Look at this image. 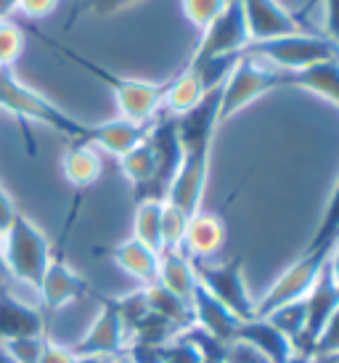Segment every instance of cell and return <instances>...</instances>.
<instances>
[{"instance_id":"18","label":"cell","mask_w":339,"mask_h":363,"mask_svg":"<svg viewBox=\"0 0 339 363\" xmlns=\"http://www.w3.org/2000/svg\"><path fill=\"white\" fill-rule=\"evenodd\" d=\"M239 323V318L230 311H226L210 292H204L201 286H196V292L191 297V326L194 329L210 334V337H215L220 342H230Z\"/></svg>"},{"instance_id":"35","label":"cell","mask_w":339,"mask_h":363,"mask_svg":"<svg viewBox=\"0 0 339 363\" xmlns=\"http://www.w3.org/2000/svg\"><path fill=\"white\" fill-rule=\"evenodd\" d=\"M59 3L61 0H19L16 13L27 16V19H45L59 9Z\"/></svg>"},{"instance_id":"32","label":"cell","mask_w":339,"mask_h":363,"mask_svg":"<svg viewBox=\"0 0 339 363\" xmlns=\"http://www.w3.org/2000/svg\"><path fill=\"white\" fill-rule=\"evenodd\" d=\"M308 355H318V358H339V305L334 308L331 318L326 321V326L321 329L318 337H316V342H313Z\"/></svg>"},{"instance_id":"26","label":"cell","mask_w":339,"mask_h":363,"mask_svg":"<svg viewBox=\"0 0 339 363\" xmlns=\"http://www.w3.org/2000/svg\"><path fill=\"white\" fill-rule=\"evenodd\" d=\"M140 289H143L149 313H154V315H160V318L170 321L175 329H180V332L191 329V305L178 300L175 294H170L165 286H160V284H149V286H140Z\"/></svg>"},{"instance_id":"15","label":"cell","mask_w":339,"mask_h":363,"mask_svg":"<svg viewBox=\"0 0 339 363\" xmlns=\"http://www.w3.org/2000/svg\"><path fill=\"white\" fill-rule=\"evenodd\" d=\"M244 342H250L268 363H297L299 350L287 334L281 332L270 318H250L236 326V334Z\"/></svg>"},{"instance_id":"39","label":"cell","mask_w":339,"mask_h":363,"mask_svg":"<svg viewBox=\"0 0 339 363\" xmlns=\"http://www.w3.org/2000/svg\"><path fill=\"white\" fill-rule=\"evenodd\" d=\"M326 271H329L331 281L337 284V289H339V239L334 244H331L329 260H326Z\"/></svg>"},{"instance_id":"16","label":"cell","mask_w":339,"mask_h":363,"mask_svg":"<svg viewBox=\"0 0 339 363\" xmlns=\"http://www.w3.org/2000/svg\"><path fill=\"white\" fill-rule=\"evenodd\" d=\"M226 239H228V228H226L223 218L215 212L199 210L196 215H191L180 252L194 262H210L226 247Z\"/></svg>"},{"instance_id":"5","label":"cell","mask_w":339,"mask_h":363,"mask_svg":"<svg viewBox=\"0 0 339 363\" xmlns=\"http://www.w3.org/2000/svg\"><path fill=\"white\" fill-rule=\"evenodd\" d=\"M276 88H287L284 72L273 69V67L252 59L247 53H239L233 69L228 72L226 82L220 85V122L230 120L233 114H239L252 101H257Z\"/></svg>"},{"instance_id":"12","label":"cell","mask_w":339,"mask_h":363,"mask_svg":"<svg viewBox=\"0 0 339 363\" xmlns=\"http://www.w3.org/2000/svg\"><path fill=\"white\" fill-rule=\"evenodd\" d=\"M88 292V284L61 255H53L38 284V303L43 311L59 313Z\"/></svg>"},{"instance_id":"14","label":"cell","mask_w":339,"mask_h":363,"mask_svg":"<svg viewBox=\"0 0 339 363\" xmlns=\"http://www.w3.org/2000/svg\"><path fill=\"white\" fill-rule=\"evenodd\" d=\"M175 125H178V138L183 143V152L212 149L215 130L220 125V88L207 91V96L194 109L175 117Z\"/></svg>"},{"instance_id":"30","label":"cell","mask_w":339,"mask_h":363,"mask_svg":"<svg viewBox=\"0 0 339 363\" xmlns=\"http://www.w3.org/2000/svg\"><path fill=\"white\" fill-rule=\"evenodd\" d=\"M189 220V215H183L178 207L165 202V210H162V242H165V250H180L183 247V236H186Z\"/></svg>"},{"instance_id":"38","label":"cell","mask_w":339,"mask_h":363,"mask_svg":"<svg viewBox=\"0 0 339 363\" xmlns=\"http://www.w3.org/2000/svg\"><path fill=\"white\" fill-rule=\"evenodd\" d=\"M19 215V207H16V202H13V196L9 194V189L3 186V181H0V233L6 231L11 225V220Z\"/></svg>"},{"instance_id":"28","label":"cell","mask_w":339,"mask_h":363,"mask_svg":"<svg viewBox=\"0 0 339 363\" xmlns=\"http://www.w3.org/2000/svg\"><path fill=\"white\" fill-rule=\"evenodd\" d=\"M27 48V32L13 19H0V69H13Z\"/></svg>"},{"instance_id":"1","label":"cell","mask_w":339,"mask_h":363,"mask_svg":"<svg viewBox=\"0 0 339 363\" xmlns=\"http://www.w3.org/2000/svg\"><path fill=\"white\" fill-rule=\"evenodd\" d=\"M0 257H3L11 289L16 294H21L19 289H27L38 297V284L53 257V250L40 225L32 223L24 212H19L9 228L0 233Z\"/></svg>"},{"instance_id":"42","label":"cell","mask_w":339,"mask_h":363,"mask_svg":"<svg viewBox=\"0 0 339 363\" xmlns=\"http://www.w3.org/2000/svg\"><path fill=\"white\" fill-rule=\"evenodd\" d=\"M0 289H11V281L6 276V268H3V257H0Z\"/></svg>"},{"instance_id":"37","label":"cell","mask_w":339,"mask_h":363,"mask_svg":"<svg viewBox=\"0 0 339 363\" xmlns=\"http://www.w3.org/2000/svg\"><path fill=\"white\" fill-rule=\"evenodd\" d=\"M38 363H74V353H72V347H67V345L45 340V347H43V355Z\"/></svg>"},{"instance_id":"41","label":"cell","mask_w":339,"mask_h":363,"mask_svg":"<svg viewBox=\"0 0 339 363\" xmlns=\"http://www.w3.org/2000/svg\"><path fill=\"white\" fill-rule=\"evenodd\" d=\"M19 0H0V19H11V13H16Z\"/></svg>"},{"instance_id":"29","label":"cell","mask_w":339,"mask_h":363,"mask_svg":"<svg viewBox=\"0 0 339 363\" xmlns=\"http://www.w3.org/2000/svg\"><path fill=\"white\" fill-rule=\"evenodd\" d=\"M228 6H230V0H180L183 16H186L196 30H207Z\"/></svg>"},{"instance_id":"19","label":"cell","mask_w":339,"mask_h":363,"mask_svg":"<svg viewBox=\"0 0 339 363\" xmlns=\"http://www.w3.org/2000/svg\"><path fill=\"white\" fill-rule=\"evenodd\" d=\"M146 130L149 125H135L130 120H122V117H114L109 122H99V125H90L88 141L90 146H96L99 152H106L111 157H125V154L138 146L143 138H146Z\"/></svg>"},{"instance_id":"33","label":"cell","mask_w":339,"mask_h":363,"mask_svg":"<svg viewBox=\"0 0 339 363\" xmlns=\"http://www.w3.org/2000/svg\"><path fill=\"white\" fill-rule=\"evenodd\" d=\"M162 363H201V353H199V347L180 332L172 342L165 345Z\"/></svg>"},{"instance_id":"7","label":"cell","mask_w":339,"mask_h":363,"mask_svg":"<svg viewBox=\"0 0 339 363\" xmlns=\"http://www.w3.org/2000/svg\"><path fill=\"white\" fill-rule=\"evenodd\" d=\"M247 45H250V32L244 24V13H241L239 0H230L228 9L223 11L207 30H201L199 45L191 53L186 69L199 72L212 61L239 56Z\"/></svg>"},{"instance_id":"21","label":"cell","mask_w":339,"mask_h":363,"mask_svg":"<svg viewBox=\"0 0 339 363\" xmlns=\"http://www.w3.org/2000/svg\"><path fill=\"white\" fill-rule=\"evenodd\" d=\"M61 175L77 191H85L90 186H96L99 178L104 175L101 152L85 141H72L67 146L64 157H61Z\"/></svg>"},{"instance_id":"34","label":"cell","mask_w":339,"mask_h":363,"mask_svg":"<svg viewBox=\"0 0 339 363\" xmlns=\"http://www.w3.org/2000/svg\"><path fill=\"white\" fill-rule=\"evenodd\" d=\"M140 0H82V9L90 11L93 16H114L120 11L135 6Z\"/></svg>"},{"instance_id":"44","label":"cell","mask_w":339,"mask_h":363,"mask_svg":"<svg viewBox=\"0 0 339 363\" xmlns=\"http://www.w3.org/2000/svg\"><path fill=\"white\" fill-rule=\"evenodd\" d=\"M122 363H128V361H125V358H122Z\"/></svg>"},{"instance_id":"27","label":"cell","mask_w":339,"mask_h":363,"mask_svg":"<svg viewBox=\"0 0 339 363\" xmlns=\"http://www.w3.org/2000/svg\"><path fill=\"white\" fill-rule=\"evenodd\" d=\"M339 239V178L334 183V189L329 194V202H326V210L321 215V223L313 239L308 244V252H316V250H331V244Z\"/></svg>"},{"instance_id":"11","label":"cell","mask_w":339,"mask_h":363,"mask_svg":"<svg viewBox=\"0 0 339 363\" xmlns=\"http://www.w3.org/2000/svg\"><path fill=\"white\" fill-rule=\"evenodd\" d=\"M21 337H45V315L38 300L0 289V345Z\"/></svg>"},{"instance_id":"3","label":"cell","mask_w":339,"mask_h":363,"mask_svg":"<svg viewBox=\"0 0 339 363\" xmlns=\"http://www.w3.org/2000/svg\"><path fill=\"white\" fill-rule=\"evenodd\" d=\"M50 48H56L59 53H64L72 64H77L80 69H85L88 74H93L96 80H101L111 91L114 101H117V111L122 120H130L135 125H151L154 117L162 109V99H165V88L167 82H146V80H130V77H120L114 72L104 69L99 64H93L90 59L80 56V53L61 48L56 43H50Z\"/></svg>"},{"instance_id":"20","label":"cell","mask_w":339,"mask_h":363,"mask_svg":"<svg viewBox=\"0 0 339 363\" xmlns=\"http://www.w3.org/2000/svg\"><path fill=\"white\" fill-rule=\"evenodd\" d=\"M109 257L122 273H128L130 279L138 281L140 286L157 284V276H160V252L149 250L138 239L130 236L125 242L114 244L109 250Z\"/></svg>"},{"instance_id":"10","label":"cell","mask_w":339,"mask_h":363,"mask_svg":"<svg viewBox=\"0 0 339 363\" xmlns=\"http://www.w3.org/2000/svg\"><path fill=\"white\" fill-rule=\"evenodd\" d=\"M210 154L212 149H194V152H183L175 178L170 183L165 202L178 207L183 215H196L201 210V199H204V189H207V172H210Z\"/></svg>"},{"instance_id":"31","label":"cell","mask_w":339,"mask_h":363,"mask_svg":"<svg viewBox=\"0 0 339 363\" xmlns=\"http://www.w3.org/2000/svg\"><path fill=\"white\" fill-rule=\"evenodd\" d=\"M48 337H21V340H9L3 342V353L11 363H38L43 355Z\"/></svg>"},{"instance_id":"36","label":"cell","mask_w":339,"mask_h":363,"mask_svg":"<svg viewBox=\"0 0 339 363\" xmlns=\"http://www.w3.org/2000/svg\"><path fill=\"white\" fill-rule=\"evenodd\" d=\"M323 3V38L339 48V0H321Z\"/></svg>"},{"instance_id":"40","label":"cell","mask_w":339,"mask_h":363,"mask_svg":"<svg viewBox=\"0 0 339 363\" xmlns=\"http://www.w3.org/2000/svg\"><path fill=\"white\" fill-rule=\"evenodd\" d=\"M74 363H122V358H111V355H74Z\"/></svg>"},{"instance_id":"17","label":"cell","mask_w":339,"mask_h":363,"mask_svg":"<svg viewBox=\"0 0 339 363\" xmlns=\"http://www.w3.org/2000/svg\"><path fill=\"white\" fill-rule=\"evenodd\" d=\"M337 305H339V289H337V284L331 281L326 265H323L318 281L313 284V289L308 292V297L302 300L305 329H302V345H299V347H305V353H310L316 337H318L321 329L326 326V321L331 318V313H334Z\"/></svg>"},{"instance_id":"2","label":"cell","mask_w":339,"mask_h":363,"mask_svg":"<svg viewBox=\"0 0 339 363\" xmlns=\"http://www.w3.org/2000/svg\"><path fill=\"white\" fill-rule=\"evenodd\" d=\"M0 111L16 117L24 130L30 122H38V125H45L50 130L67 135L70 141H88L90 125L74 120L72 114L50 101L48 96L30 88L27 82L16 77L13 69H0Z\"/></svg>"},{"instance_id":"9","label":"cell","mask_w":339,"mask_h":363,"mask_svg":"<svg viewBox=\"0 0 339 363\" xmlns=\"http://www.w3.org/2000/svg\"><path fill=\"white\" fill-rule=\"evenodd\" d=\"M130 345V332L125 321H122L120 311L114 300H106L101 305L99 315L93 318L88 332L82 334L77 342L72 345L74 355H111V358H122Z\"/></svg>"},{"instance_id":"22","label":"cell","mask_w":339,"mask_h":363,"mask_svg":"<svg viewBox=\"0 0 339 363\" xmlns=\"http://www.w3.org/2000/svg\"><path fill=\"white\" fill-rule=\"evenodd\" d=\"M157 284L165 286L170 294H175L178 300H183L186 305H191V297L199 286L196 279V265L191 257L180 252V250H165L160 255V276Z\"/></svg>"},{"instance_id":"24","label":"cell","mask_w":339,"mask_h":363,"mask_svg":"<svg viewBox=\"0 0 339 363\" xmlns=\"http://www.w3.org/2000/svg\"><path fill=\"white\" fill-rule=\"evenodd\" d=\"M204 96H207V88H204L199 74L191 69H183L167 82L165 99H162V109L172 114V117H180L189 109H194Z\"/></svg>"},{"instance_id":"13","label":"cell","mask_w":339,"mask_h":363,"mask_svg":"<svg viewBox=\"0 0 339 363\" xmlns=\"http://www.w3.org/2000/svg\"><path fill=\"white\" fill-rule=\"evenodd\" d=\"M244 24L250 32V43L287 38L294 32H302L297 16L281 6L279 0H239Z\"/></svg>"},{"instance_id":"4","label":"cell","mask_w":339,"mask_h":363,"mask_svg":"<svg viewBox=\"0 0 339 363\" xmlns=\"http://www.w3.org/2000/svg\"><path fill=\"white\" fill-rule=\"evenodd\" d=\"M241 53L252 59L268 64L284 74H294L308 67L323 64V61L339 59V48L323 35H308V32H294L287 38H273V40L250 43Z\"/></svg>"},{"instance_id":"8","label":"cell","mask_w":339,"mask_h":363,"mask_svg":"<svg viewBox=\"0 0 339 363\" xmlns=\"http://www.w3.org/2000/svg\"><path fill=\"white\" fill-rule=\"evenodd\" d=\"M196 279L204 292H210L226 311H230L239 321L255 318V297L250 294L247 279H244V262L241 257L228 262H194Z\"/></svg>"},{"instance_id":"6","label":"cell","mask_w":339,"mask_h":363,"mask_svg":"<svg viewBox=\"0 0 339 363\" xmlns=\"http://www.w3.org/2000/svg\"><path fill=\"white\" fill-rule=\"evenodd\" d=\"M326 260H329V250H316V252L305 250V255L291 262L289 268L265 289L260 300H255V318H270L273 313L302 303L313 289V284L318 281Z\"/></svg>"},{"instance_id":"43","label":"cell","mask_w":339,"mask_h":363,"mask_svg":"<svg viewBox=\"0 0 339 363\" xmlns=\"http://www.w3.org/2000/svg\"><path fill=\"white\" fill-rule=\"evenodd\" d=\"M305 363H339V358H318V355H310Z\"/></svg>"},{"instance_id":"23","label":"cell","mask_w":339,"mask_h":363,"mask_svg":"<svg viewBox=\"0 0 339 363\" xmlns=\"http://www.w3.org/2000/svg\"><path fill=\"white\" fill-rule=\"evenodd\" d=\"M120 170L135 191V202H140L151 189L154 175H157V157H154V149L146 138L138 146H133L125 157H120Z\"/></svg>"},{"instance_id":"25","label":"cell","mask_w":339,"mask_h":363,"mask_svg":"<svg viewBox=\"0 0 339 363\" xmlns=\"http://www.w3.org/2000/svg\"><path fill=\"white\" fill-rule=\"evenodd\" d=\"M162 210L165 202L162 199H140L135 202V215H133V239L146 244L154 252H165V242H162Z\"/></svg>"}]
</instances>
